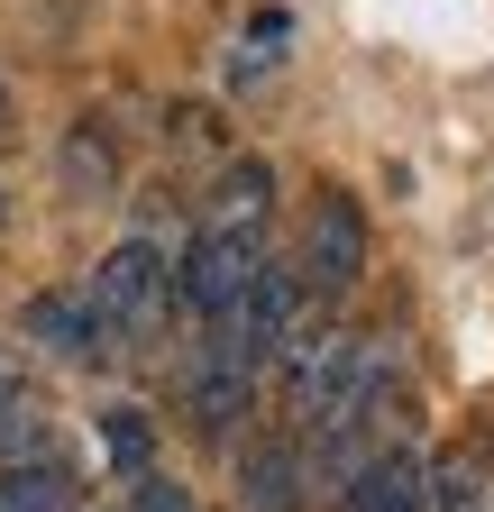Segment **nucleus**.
Here are the masks:
<instances>
[{
	"mask_svg": "<svg viewBox=\"0 0 494 512\" xmlns=\"http://www.w3.org/2000/svg\"><path fill=\"white\" fill-rule=\"evenodd\" d=\"M302 494H312V448L302 439H247L238 512H302Z\"/></svg>",
	"mask_w": 494,
	"mask_h": 512,
	"instance_id": "nucleus-6",
	"label": "nucleus"
},
{
	"mask_svg": "<svg viewBox=\"0 0 494 512\" xmlns=\"http://www.w3.org/2000/svg\"><path fill=\"white\" fill-rule=\"evenodd\" d=\"M92 430H101V458L119 467V485L156 467V421H147L138 403H101V421H92Z\"/></svg>",
	"mask_w": 494,
	"mask_h": 512,
	"instance_id": "nucleus-14",
	"label": "nucleus"
},
{
	"mask_svg": "<svg viewBox=\"0 0 494 512\" xmlns=\"http://www.w3.org/2000/svg\"><path fill=\"white\" fill-rule=\"evenodd\" d=\"M257 275H266V229H211L202 220L183 238V256H174V302L193 320H220Z\"/></svg>",
	"mask_w": 494,
	"mask_h": 512,
	"instance_id": "nucleus-3",
	"label": "nucleus"
},
{
	"mask_svg": "<svg viewBox=\"0 0 494 512\" xmlns=\"http://www.w3.org/2000/svg\"><path fill=\"white\" fill-rule=\"evenodd\" d=\"M129 512H193V494H183V485H165V476L147 467V476H129Z\"/></svg>",
	"mask_w": 494,
	"mask_h": 512,
	"instance_id": "nucleus-16",
	"label": "nucleus"
},
{
	"mask_svg": "<svg viewBox=\"0 0 494 512\" xmlns=\"http://www.w3.org/2000/svg\"><path fill=\"white\" fill-rule=\"evenodd\" d=\"M302 320H312V284H302V266H275V256H266V275L257 284H247L220 320H202V348L211 357H238V366H284V348L302 339Z\"/></svg>",
	"mask_w": 494,
	"mask_h": 512,
	"instance_id": "nucleus-1",
	"label": "nucleus"
},
{
	"mask_svg": "<svg viewBox=\"0 0 494 512\" xmlns=\"http://www.w3.org/2000/svg\"><path fill=\"white\" fill-rule=\"evenodd\" d=\"M0 512H74V467L55 458H19V467H0Z\"/></svg>",
	"mask_w": 494,
	"mask_h": 512,
	"instance_id": "nucleus-12",
	"label": "nucleus"
},
{
	"mask_svg": "<svg viewBox=\"0 0 494 512\" xmlns=\"http://www.w3.org/2000/svg\"><path fill=\"white\" fill-rule=\"evenodd\" d=\"M19 339L46 348V357H65V366H101L119 348V330H110L101 302H92V284L83 293H65V284H55V293H28L19 302Z\"/></svg>",
	"mask_w": 494,
	"mask_h": 512,
	"instance_id": "nucleus-5",
	"label": "nucleus"
},
{
	"mask_svg": "<svg viewBox=\"0 0 494 512\" xmlns=\"http://www.w3.org/2000/svg\"><path fill=\"white\" fill-rule=\"evenodd\" d=\"M92 302H101V320L119 330V348L147 339V330H165V311H174V256L156 238H119L101 266H92Z\"/></svg>",
	"mask_w": 494,
	"mask_h": 512,
	"instance_id": "nucleus-2",
	"label": "nucleus"
},
{
	"mask_svg": "<svg viewBox=\"0 0 494 512\" xmlns=\"http://www.w3.org/2000/svg\"><path fill=\"white\" fill-rule=\"evenodd\" d=\"M0 220H10V202H0Z\"/></svg>",
	"mask_w": 494,
	"mask_h": 512,
	"instance_id": "nucleus-19",
	"label": "nucleus"
},
{
	"mask_svg": "<svg viewBox=\"0 0 494 512\" xmlns=\"http://www.w3.org/2000/svg\"><path fill=\"white\" fill-rule=\"evenodd\" d=\"M55 174H65L74 202H110V192H119V138H110V119H101V110L65 128V147H55Z\"/></svg>",
	"mask_w": 494,
	"mask_h": 512,
	"instance_id": "nucleus-9",
	"label": "nucleus"
},
{
	"mask_svg": "<svg viewBox=\"0 0 494 512\" xmlns=\"http://www.w3.org/2000/svg\"><path fill=\"white\" fill-rule=\"evenodd\" d=\"M0 138H10V83H0Z\"/></svg>",
	"mask_w": 494,
	"mask_h": 512,
	"instance_id": "nucleus-18",
	"label": "nucleus"
},
{
	"mask_svg": "<svg viewBox=\"0 0 494 512\" xmlns=\"http://www.w3.org/2000/svg\"><path fill=\"white\" fill-rule=\"evenodd\" d=\"M183 412H193L202 439H229L247 412H257V366H238V357H193V375H183Z\"/></svg>",
	"mask_w": 494,
	"mask_h": 512,
	"instance_id": "nucleus-7",
	"label": "nucleus"
},
{
	"mask_svg": "<svg viewBox=\"0 0 494 512\" xmlns=\"http://www.w3.org/2000/svg\"><path fill=\"white\" fill-rule=\"evenodd\" d=\"M302 284H312V302H339V293H357V275H366V211L348 202V192H321L312 202V220H302Z\"/></svg>",
	"mask_w": 494,
	"mask_h": 512,
	"instance_id": "nucleus-4",
	"label": "nucleus"
},
{
	"mask_svg": "<svg viewBox=\"0 0 494 512\" xmlns=\"http://www.w3.org/2000/svg\"><path fill=\"white\" fill-rule=\"evenodd\" d=\"M284 37H293V19H284V10H266L257 28L229 46V83H266L275 64H284Z\"/></svg>",
	"mask_w": 494,
	"mask_h": 512,
	"instance_id": "nucleus-15",
	"label": "nucleus"
},
{
	"mask_svg": "<svg viewBox=\"0 0 494 512\" xmlns=\"http://www.w3.org/2000/svg\"><path fill=\"white\" fill-rule=\"evenodd\" d=\"M430 512H494V448L485 439H449L430 458Z\"/></svg>",
	"mask_w": 494,
	"mask_h": 512,
	"instance_id": "nucleus-10",
	"label": "nucleus"
},
{
	"mask_svg": "<svg viewBox=\"0 0 494 512\" xmlns=\"http://www.w3.org/2000/svg\"><path fill=\"white\" fill-rule=\"evenodd\" d=\"M339 503H348V512H430V458H421V448H403V439H385L376 458L348 476Z\"/></svg>",
	"mask_w": 494,
	"mask_h": 512,
	"instance_id": "nucleus-8",
	"label": "nucleus"
},
{
	"mask_svg": "<svg viewBox=\"0 0 494 512\" xmlns=\"http://www.w3.org/2000/svg\"><path fill=\"white\" fill-rule=\"evenodd\" d=\"M0 384H28V375H19V357H10V348H0Z\"/></svg>",
	"mask_w": 494,
	"mask_h": 512,
	"instance_id": "nucleus-17",
	"label": "nucleus"
},
{
	"mask_svg": "<svg viewBox=\"0 0 494 512\" xmlns=\"http://www.w3.org/2000/svg\"><path fill=\"white\" fill-rule=\"evenodd\" d=\"M46 448H55V412L28 394V384H0V467L46 458Z\"/></svg>",
	"mask_w": 494,
	"mask_h": 512,
	"instance_id": "nucleus-13",
	"label": "nucleus"
},
{
	"mask_svg": "<svg viewBox=\"0 0 494 512\" xmlns=\"http://www.w3.org/2000/svg\"><path fill=\"white\" fill-rule=\"evenodd\" d=\"M202 220H211V229H266V220H275V165H266V156H238V165L211 183Z\"/></svg>",
	"mask_w": 494,
	"mask_h": 512,
	"instance_id": "nucleus-11",
	"label": "nucleus"
}]
</instances>
